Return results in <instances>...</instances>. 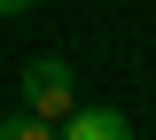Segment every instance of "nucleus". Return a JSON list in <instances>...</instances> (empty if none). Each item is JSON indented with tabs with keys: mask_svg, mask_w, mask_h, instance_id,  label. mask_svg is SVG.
<instances>
[{
	"mask_svg": "<svg viewBox=\"0 0 156 140\" xmlns=\"http://www.w3.org/2000/svg\"><path fill=\"white\" fill-rule=\"evenodd\" d=\"M16 94H23V109H39L47 125H62V117L78 109V70H70L62 55H31L23 78H16Z\"/></svg>",
	"mask_w": 156,
	"mask_h": 140,
	"instance_id": "nucleus-1",
	"label": "nucleus"
},
{
	"mask_svg": "<svg viewBox=\"0 0 156 140\" xmlns=\"http://www.w3.org/2000/svg\"><path fill=\"white\" fill-rule=\"evenodd\" d=\"M55 140H133V117H125V109H109V101H101V109H86V101H78L70 117L55 125Z\"/></svg>",
	"mask_w": 156,
	"mask_h": 140,
	"instance_id": "nucleus-2",
	"label": "nucleus"
},
{
	"mask_svg": "<svg viewBox=\"0 0 156 140\" xmlns=\"http://www.w3.org/2000/svg\"><path fill=\"white\" fill-rule=\"evenodd\" d=\"M0 140H55V125L39 117V109H8L0 117Z\"/></svg>",
	"mask_w": 156,
	"mask_h": 140,
	"instance_id": "nucleus-3",
	"label": "nucleus"
},
{
	"mask_svg": "<svg viewBox=\"0 0 156 140\" xmlns=\"http://www.w3.org/2000/svg\"><path fill=\"white\" fill-rule=\"evenodd\" d=\"M0 16H31V0H0Z\"/></svg>",
	"mask_w": 156,
	"mask_h": 140,
	"instance_id": "nucleus-4",
	"label": "nucleus"
}]
</instances>
